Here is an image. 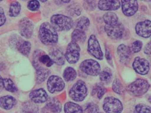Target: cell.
<instances>
[{"label":"cell","mask_w":151,"mask_h":113,"mask_svg":"<svg viewBox=\"0 0 151 113\" xmlns=\"http://www.w3.org/2000/svg\"><path fill=\"white\" fill-rule=\"evenodd\" d=\"M40 39L43 44L53 45L58 41V35L57 31L51 24L45 22L40 26L39 32Z\"/></svg>","instance_id":"cell-1"},{"label":"cell","mask_w":151,"mask_h":113,"mask_svg":"<svg viewBox=\"0 0 151 113\" xmlns=\"http://www.w3.org/2000/svg\"><path fill=\"white\" fill-rule=\"evenodd\" d=\"M51 24L56 31H69L73 26L72 18L63 14H55L50 18Z\"/></svg>","instance_id":"cell-2"},{"label":"cell","mask_w":151,"mask_h":113,"mask_svg":"<svg viewBox=\"0 0 151 113\" xmlns=\"http://www.w3.org/2000/svg\"><path fill=\"white\" fill-rule=\"evenodd\" d=\"M150 87V84L146 80L138 79L127 86V91L131 95L139 97L147 93Z\"/></svg>","instance_id":"cell-3"},{"label":"cell","mask_w":151,"mask_h":113,"mask_svg":"<svg viewBox=\"0 0 151 113\" xmlns=\"http://www.w3.org/2000/svg\"><path fill=\"white\" fill-rule=\"evenodd\" d=\"M87 95V88L82 80H78L69 91V96L74 101L82 102Z\"/></svg>","instance_id":"cell-4"},{"label":"cell","mask_w":151,"mask_h":113,"mask_svg":"<svg viewBox=\"0 0 151 113\" xmlns=\"http://www.w3.org/2000/svg\"><path fill=\"white\" fill-rule=\"evenodd\" d=\"M81 71L90 76H96L101 72V67L98 62L94 59H86L80 65Z\"/></svg>","instance_id":"cell-5"},{"label":"cell","mask_w":151,"mask_h":113,"mask_svg":"<svg viewBox=\"0 0 151 113\" xmlns=\"http://www.w3.org/2000/svg\"><path fill=\"white\" fill-rule=\"evenodd\" d=\"M103 107L106 113H121L123 110L122 102L114 97H108L104 99Z\"/></svg>","instance_id":"cell-6"},{"label":"cell","mask_w":151,"mask_h":113,"mask_svg":"<svg viewBox=\"0 0 151 113\" xmlns=\"http://www.w3.org/2000/svg\"><path fill=\"white\" fill-rule=\"evenodd\" d=\"M80 47L76 43L70 42L68 44L65 58L70 64H75L79 61L80 56Z\"/></svg>","instance_id":"cell-7"},{"label":"cell","mask_w":151,"mask_h":113,"mask_svg":"<svg viewBox=\"0 0 151 113\" xmlns=\"http://www.w3.org/2000/svg\"><path fill=\"white\" fill-rule=\"evenodd\" d=\"M87 50L91 55L99 60H102L104 54L101 50V46L95 35H92L90 36L88 41Z\"/></svg>","instance_id":"cell-8"},{"label":"cell","mask_w":151,"mask_h":113,"mask_svg":"<svg viewBox=\"0 0 151 113\" xmlns=\"http://www.w3.org/2000/svg\"><path fill=\"white\" fill-rule=\"evenodd\" d=\"M105 32L110 39L113 40H119L123 36L124 27L122 24L118 23L114 25H106Z\"/></svg>","instance_id":"cell-9"},{"label":"cell","mask_w":151,"mask_h":113,"mask_svg":"<svg viewBox=\"0 0 151 113\" xmlns=\"http://www.w3.org/2000/svg\"><path fill=\"white\" fill-rule=\"evenodd\" d=\"M65 86L64 81L59 76L52 75L47 80V90L52 94L56 92L61 91L64 89Z\"/></svg>","instance_id":"cell-10"},{"label":"cell","mask_w":151,"mask_h":113,"mask_svg":"<svg viewBox=\"0 0 151 113\" xmlns=\"http://www.w3.org/2000/svg\"><path fill=\"white\" fill-rule=\"evenodd\" d=\"M133 69L139 74L145 75L150 71V63L145 58L137 56L135 58L132 63Z\"/></svg>","instance_id":"cell-11"},{"label":"cell","mask_w":151,"mask_h":113,"mask_svg":"<svg viewBox=\"0 0 151 113\" xmlns=\"http://www.w3.org/2000/svg\"><path fill=\"white\" fill-rule=\"evenodd\" d=\"M18 28L20 34L26 39H30L33 33L34 25L31 21L27 18L20 20Z\"/></svg>","instance_id":"cell-12"},{"label":"cell","mask_w":151,"mask_h":113,"mask_svg":"<svg viewBox=\"0 0 151 113\" xmlns=\"http://www.w3.org/2000/svg\"><path fill=\"white\" fill-rule=\"evenodd\" d=\"M137 35L143 38H148L151 36V21L145 20L139 22L135 27Z\"/></svg>","instance_id":"cell-13"},{"label":"cell","mask_w":151,"mask_h":113,"mask_svg":"<svg viewBox=\"0 0 151 113\" xmlns=\"http://www.w3.org/2000/svg\"><path fill=\"white\" fill-rule=\"evenodd\" d=\"M122 11L127 16H132L135 14L138 10V3L135 0L122 1Z\"/></svg>","instance_id":"cell-14"},{"label":"cell","mask_w":151,"mask_h":113,"mask_svg":"<svg viewBox=\"0 0 151 113\" xmlns=\"http://www.w3.org/2000/svg\"><path fill=\"white\" fill-rule=\"evenodd\" d=\"M29 98L32 102L41 104L47 101L48 95L44 89L40 88L31 92L29 94Z\"/></svg>","instance_id":"cell-15"},{"label":"cell","mask_w":151,"mask_h":113,"mask_svg":"<svg viewBox=\"0 0 151 113\" xmlns=\"http://www.w3.org/2000/svg\"><path fill=\"white\" fill-rule=\"evenodd\" d=\"M117 53L121 63L124 64L129 63L132 59V52L130 48L124 44H121L118 46Z\"/></svg>","instance_id":"cell-16"},{"label":"cell","mask_w":151,"mask_h":113,"mask_svg":"<svg viewBox=\"0 0 151 113\" xmlns=\"http://www.w3.org/2000/svg\"><path fill=\"white\" fill-rule=\"evenodd\" d=\"M32 64L36 70V81L38 84H41L47 78L50 73V71L39 63Z\"/></svg>","instance_id":"cell-17"},{"label":"cell","mask_w":151,"mask_h":113,"mask_svg":"<svg viewBox=\"0 0 151 113\" xmlns=\"http://www.w3.org/2000/svg\"><path fill=\"white\" fill-rule=\"evenodd\" d=\"M120 6V1L117 0L105 1L101 0L99 1L98 7L99 9L103 11H115L119 9Z\"/></svg>","instance_id":"cell-18"},{"label":"cell","mask_w":151,"mask_h":113,"mask_svg":"<svg viewBox=\"0 0 151 113\" xmlns=\"http://www.w3.org/2000/svg\"><path fill=\"white\" fill-rule=\"evenodd\" d=\"M50 57L54 63L59 66H62L65 64V56L59 49L53 48L50 53Z\"/></svg>","instance_id":"cell-19"},{"label":"cell","mask_w":151,"mask_h":113,"mask_svg":"<svg viewBox=\"0 0 151 113\" xmlns=\"http://www.w3.org/2000/svg\"><path fill=\"white\" fill-rule=\"evenodd\" d=\"M46 107L52 113H60L62 111V105L58 99L52 97L47 100Z\"/></svg>","instance_id":"cell-20"},{"label":"cell","mask_w":151,"mask_h":113,"mask_svg":"<svg viewBox=\"0 0 151 113\" xmlns=\"http://www.w3.org/2000/svg\"><path fill=\"white\" fill-rule=\"evenodd\" d=\"M17 103V100L10 95H6L0 98V107L5 110L12 109Z\"/></svg>","instance_id":"cell-21"},{"label":"cell","mask_w":151,"mask_h":113,"mask_svg":"<svg viewBox=\"0 0 151 113\" xmlns=\"http://www.w3.org/2000/svg\"><path fill=\"white\" fill-rule=\"evenodd\" d=\"M65 113H83L82 107L73 102H67L64 105Z\"/></svg>","instance_id":"cell-22"},{"label":"cell","mask_w":151,"mask_h":113,"mask_svg":"<svg viewBox=\"0 0 151 113\" xmlns=\"http://www.w3.org/2000/svg\"><path fill=\"white\" fill-rule=\"evenodd\" d=\"M72 41L73 42L76 43H84L86 41V34L85 31H82L78 29H76L73 32L71 35Z\"/></svg>","instance_id":"cell-23"},{"label":"cell","mask_w":151,"mask_h":113,"mask_svg":"<svg viewBox=\"0 0 151 113\" xmlns=\"http://www.w3.org/2000/svg\"><path fill=\"white\" fill-rule=\"evenodd\" d=\"M103 20L106 25H114L119 23V18L116 14L109 12L106 13L103 16Z\"/></svg>","instance_id":"cell-24"},{"label":"cell","mask_w":151,"mask_h":113,"mask_svg":"<svg viewBox=\"0 0 151 113\" xmlns=\"http://www.w3.org/2000/svg\"><path fill=\"white\" fill-rule=\"evenodd\" d=\"M77 73L76 70L72 67H68L64 70L63 77L66 82H71L76 79Z\"/></svg>","instance_id":"cell-25"},{"label":"cell","mask_w":151,"mask_h":113,"mask_svg":"<svg viewBox=\"0 0 151 113\" xmlns=\"http://www.w3.org/2000/svg\"><path fill=\"white\" fill-rule=\"evenodd\" d=\"M23 113H39V108L37 105L31 102H26L22 107Z\"/></svg>","instance_id":"cell-26"},{"label":"cell","mask_w":151,"mask_h":113,"mask_svg":"<svg viewBox=\"0 0 151 113\" xmlns=\"http://www.w3.org/2000/svg\"><path fill=\"white\" fill-rule=\"evenodd\" d=\"M90 25V20L87 17L81 16L76 21V26L78 29L85 31L88 28Z\"/></svg>","instance_id":"cell-27"},{"label":"cell","mask_w":151,"mask_h":113,"mask_svg":"<svg viewBox=\"0 0 151 113\" xmlns=\"http://www.w3.org/2000/svg\"><path fill=\"white\" fill-rule=\"evenodd\" d=\"M100 81L105 84H108L111 82L112 79V73L109 69H105L100 72L99 74Z\"/></svg>","instance_id":"cell-28"},{"label":"cell","mask_w":151,"mask_h":113,"mask_svg":"<svg viewBox=\"0 0 151 113\" xmlns=\"http://www.w3.org/2000/svg\"><path fill=\"white\" fill-rule=\"evenodd\" d=\"M21 11V5L17 1L11 3L9 8V16L11 17H16L19 14Z\"/></svg>","instance_id":"cell-29"},{"label":"cell","mask_w":151,"mask_h":113,"mask_svg":"<svg viewBox=\"0 0 151 113\" xmlns=\"http://www.w3.org/2000/svg\"><path fill=\"white\" fill-rule=\"evenodd\" d=\"M31 44L28 41H23L18 47L19 51L24 56H28L30 52Z\"/></svg>","instance_id":"cell-30"},{"label":"cell","mask_w":151,"mask_h":113,"mask_svg":"<svg viewBox=\"0 0 151 113\" xmlns=\"http://www.w3.org/2000/svg\"><path fill=\"white\" fill-rule=\"evenodd\" d=\"M3 82H4V87L7 91L10 92L11 93H14L17 91V88L10 79H4Z\"/></svg>","instance_id":"cell-31"},{"label":"cell","mask_w":151,"mask_h":113,"mask_svg":"<svg viewBox=\"0 0 151 113\" xmlns=\"http://www.w3.org/2000/svg\"><path fill=\"white\" fill-rule=\"evenodd\" d=\"M106 92V89L105 87L101 84H98L95 86L94 89L93 90V95L97 93V97L99 99H100L104 96Z\"/></svg>","instance_id":"cell-32"},{"label":"cell","mask_w":151,"mask_h":113,"mask_svg":"<svg viewBox=\"0 0 151 113\" xmlns=\"http://www.w3.org/2000/svg\"><path fill=\"white\" fill-rule=\"evenodd\" d=\"M134 113H151V107L146 104H139L135 107Z\"/></svg>","instance_id":"cell-33"},{"label":"cell","mask_w":151,"mask_h":113,"mask_svg":"<svg viewBox=\"0 0 151 113\" xmlns=\"http://www.w3.org/2000/svg\"><path fill=\"white\" fill-rule=\"evenodd\" d=\"M68 11L72 16H79L81 14L82 9L78 4H73L68 7Z\"/></svg>","instance_id":"cell-34"},{"label":"cell","mask_w":151,"mask_h":113,"mask_svg":"<svg viewBox=\"0 0 151 113\" xmlns=\"http://www.w3.org/2000/svg\"><path fill=\"white\" fill-rule=\"evenodd\" d=\"M112 89L114 92L119 94H122L124 93L123 86L118 79H116L113 82Z\"/></svg>","instance_id":"cell-35"},{"label":"cell","mask_w":151,"mask_h":113,"mask_svg":"<svg viewBox=\"0 0 151 113\" xmlns=\"http://www.w3.org/2000/svg\"><path fill=\"white\" fill-rule=\"evenodd\" d=\"M142 48V42L140 40H136L131 45V51L132 53H136L139 52Z\"/></svg>","instance_id":"cell-36"},{"label":"cell","mask_w":151,"mask_h":113,"mask_svg":"<svg viewBox=\"0 0 151 113\" xmlns=\"http://www.w3.org/2000/svg\"><path fill=\"white\" fill-rule=\"evenodd\" d=\"M96 3L94 1H86L83 3V7L88 11H92L96 8Z\"/></svg>","instance_id":"cell-37"},{"label":"cell","mask_w":151,"mask_h":113,"mask_svg":"<svg viewBox=\"0 0 151 113\" xmlns=\"http://www.w3.org/2000/svg\"><path fill=\"white\" fill-rule=\"evenodd\" d=\"M99 110V107L93 103L89 104L86 108V111L87 113H97Z\"/></svg>","instance_id":"cell-38"},{"label":"cell","mask_w":151,"mask_h":113,"mask_svg":"<svg viewBox=\"0 0 151 113\" xmlns=\"http://www.w3.org/2000/svg\"><path fill=\"white\" fill-rule=\"evenodd\" d=\"M27 7L30 10L35 11L39 10L40 7V4L37 1H31L28 2Z\"/></svg>","instance_id":"cell-39"},{"label":"cell","mask_w":151,"mask_h":113,"mask_svg":"<svg viewBox=\"0 0 151 113\" xmlns=\"http://www.w3.org/2000/svg\"><path fill=\"white\" fill-rule=\"evenodd\" d=\"M6 21V17L3 8L0 7V26H3Z\"/></svg>","instance_id":"cell-40"},{"label":"cell","mask_w":151,"mask_h":113,"mask_svg":"<svg viewBox=\"0 0 151 113\" xmlns=\"http://www.w3.org/2000/svg\"><path fill=\"white\" fill-rule=\"evenodd\" d=\"M144 53L147 55L151 56V41L145 45L144 48Z\"/></svg>","instance_id":"cell-41"},{"label":"cell","mask_w":151,"mask_h":113,"mask_svg":"<svg viewBox=\"0 0 151 113\" xmlns=\"http://www.w3.org/2000/svg\"><path fill=\"white\" fill-rule=\"evenodd\" d=\"M106 58L108 61H111V56H110V53L108 49H106Z\"/></svg>","instance_id":"cell-42"},{"label":"cell","mask_w":151,"mask_h":113,"mask_svg":"<svg viewBox=\"0 0 151 113\" xmlns=\"http://www.w3.org/2000/svg\"><path fill=\"white\" fill-rule=\"evenodd\" d=\"M4 82L2 77L0 75V92L4 88Z\"/></svg>","instance_id":"cell-43"},{"label":"cell","mask_w":151,"mask_h":113,"mask_svg":"<svg viewBox=\"0 0 151 113\" xmlns=\"http://www.w3.org/2000/svg\"><path fill=\"white\" fill-rule=\"evenodd\" d=\"M149 102H150V103H151V97H150V98H149Z\"/></svg>","instance_id":"cell-44"},{"label":"cell","mask_w":151,"mask_h":113,"mask_svg":"<svg viewBox=\"0 0 151 113\" xmlns=\"http://www.w3.org/2000/svg\"><path fill=\"white\" fill-rule=\"evenodd\" d=\"M97 113H103L102 112H98Z\"/></svg>","instance_id":"cell-45"},{"label":"cell","mask_w":151,"mask_h":113,"mask_svg":"<svg viewBox=\"0 0 151 113\" xmlns=\"http://www.w3.org/2000/svg\"></svg>","instance_id":"cell-46"}]
</instances>
